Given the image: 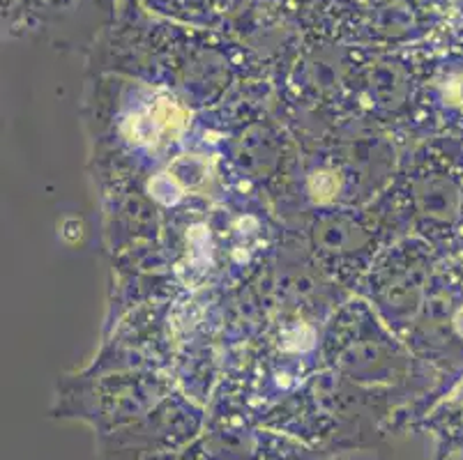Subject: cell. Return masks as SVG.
I'll list each match as a JSON object with an SVG mask.
<instances>
[{
    "label": "cell",
    "mask_w": 463,
    "mask_h": 460,
    "mask_svg": "<svg viewBox=\"0 0 463 460\" xmlns=\"http://www.w3.org/2000/svg\"><path fill=\"white\" fill-rule=\"evenodd\" d=\"M399 141L381 132H332L296 136V150L265 201L286 228L339 210L364 208L392 183Z\"/></svg>",
    "instance_id": "1"
},
{
    "label": "cell",
    "mask_w": 463,
    "mask_h": 460,
    "mask_svg": "<svg viewBox=\"0 0 463 460\" xmlns=\"http://www.w3.org/2000/svg\"><path fill=\"white\" fill-rule=\"evenodd\" d=\"M99 192L138 187L166 168L194 134V113L175 92L153 83L102 86L86 101Z\"/></svg>",
    "instance_id": "2"
},
{
    "label": "cell",
    "mask_w": 463,
    "mask_h": 460,
    "mask_svg": "<svg viewBox=\"0 0 463 460\" xmlns=\"http://www.w3.org/2000/svg\"><path fill=\"white\" fill-rule=\"evenodd\" d=\"M288 230L300 235L314 263L344 290H355L373 260L399 238H406L385 193L364 208L318 214Z\"/></svg>",
    "instance_id": "3"
},
{
    "label": "cell",
    "mask_w": 463,
    "mask_h": 460,
    "mask_svg": "<svg viewBox=\"0 0 463 460\" xmlns=\"http://www.w3.org/2000/svg\"><path fill=\"white\" fill-rule=\"evenodd\" d=\"M418 360L406 341L397 336L362 297H346L330 315L323 332L321 361L336 375L351 380H383L411 375Z\"/></svg>",
    "instance_id": "4"
},
{
    "label": "cell",
    "mask_w": 463,
    "mask_h": 460,
    "mask_svg": "<svg viewBox=\"0 0 463 460\" xmlns=\"http://www.w3.org/2000/svg\"><path fill=\"white\" fill-rule=\"evenodd\" d=\"M431 268L433 253L427 239L406 235L373 260L355 286V295L367 299L383 323L403 339L422 311Z\"/></svg>",
    "instance_id": "5"
}]
</instances>
